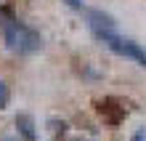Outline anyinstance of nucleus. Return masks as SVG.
Masks as SVG:
<instances>
[{"instance_id":"nucleus-5","label":"nucleus","mask_w":146,"mask_h":141,"mask_svg":"<svg viewBox=\"0 0 146 141\" xmlns=\"http://www.w3.org/2000/svg\"><path fill=\"white\" fill-rule=\"evenodd\" d=\"M40 48H42L40 32L24 24L21 27V40H19V53H35V51H40Z\"/></svg>"},{"instance_id":"nucleus-2","label":"nucleus","mask_w":146,"mask_h":141,"mask_svg":"<svg viewBox=\"0 0 146 141\" xmlns=\"http://www.w3.org/2000/svg\"><path fill=\"white\" fill-rule=\"evenodd\" d=\"M85 19H88V27L93 32V37L101 40V43H104L109 35H117V21L111 19L109 13L98 11V8H88V11H85Z\"/></svg>"},{"instance_id":"nucleus-8","label":"nucleus","mask_w":146,"mask_h":141,"mask_svg":"<svg viewBox=\"0 0 146 141\" xmlns=\"http://www.w3.org/2000/svg\"><path fill=\"white\" fill-rule=\"evenodd\" d=\"M69 8H74V11H85V5H82V0H64Z\"/></svg>"},{"instance_id":"nucleus-6","label":"nucleus","mask_w":146,"mask_h":141,"mask_svg":"<svg viewBox=\"0 0 146 141\" xmlns=\"http://www.w3.org/2000/svg\"><path fill=\"white\" fill-rule=\"evenodd\" d=\"M16 130L21 133L24 141H37V133H35V120L29 117V114H16Z\"/></svg>"},{"instance_id":"nucleus-4","label":"nucleus","mask_w":146,"mask_h":141,"mask_svg":"<svg viewBox=\"0 0 146 141\" xmlns=\"http://www.w3.org/2000/svg\"><path fill=\"white\" fill-rule=\"evenodd\" d=\"M96 109H98V114L109 122V125H119V122H122V117L127 114V109H125V107H119L114 99H104V101H98V104H96Z\"/></svg>"},{"instance_id":"nucleus-1","label":"nucleus","mask_w":146,"mask_h":141,"mask_svg":"<svg viewBox=\"0 0 146 141\" xmlns=\"http://www.w3.org/2000/svg\"><path fill=\"white\" fill-rule=\"evenodd\" d=\"M21 27L24 24L13 16L11 8H0V32H3V40H5V48L19 53V40H21Z\"/></svg>"},{"instance_id":"nucleus-3","label":"nucleus","mask_w":146,"mask_h":141,"mask_svg":"<svg viewBox=\"0 0 146 141\" xmlns=\"http://www.w3.org/2000/svg\"><path fill=\"white\" fill-rule=\"evenodd\" d=\"M109 51H114L117 56H125V59H133L138 67H146V51L138 45V43H133V40H125V37H119V35H109V37L104 40Z\"/></svg>"},{"instance_id":"nucleus-10","label":"nucleus","mask_w":146,"mask_h":141,"mask_svg":"<svg viewBox=\"0 0 146 141\" xmlns=\"http://www.w3.org/2000/svg\"><path fill=\"white\" fill-rule=\"evenodd\" d=\"M5 141H11V138H5Z\"/></svg>"},{"instance_id":"nucleus-7","label":"nucleus","mask_w":146,"mask_h":141,"mask_svg":"<svg viewBox=\"0 0 146 141\" xmlns=\"http://www.w3.org/2000/svg\"><path fill=\"white\" fill-rule=\"evenodd\" d=\"M8 107V88H5V83L0 80V109H5Z\"/></svg>"},{"instance_id":"nucleus-9","label":"nucleus","mask_w":146,"mask_h":141,"mask_svg":"<svg viewBox=\"0 0 146 141\" xmlns=\"http://www.w3.org/2000/svg\"><path fill=\"white\" fill-rule=\"evenodd\" d=\"M130 141H146V130H143V128H138V130L133 133V138H130Z\"/></svg>"}]
</instances>
